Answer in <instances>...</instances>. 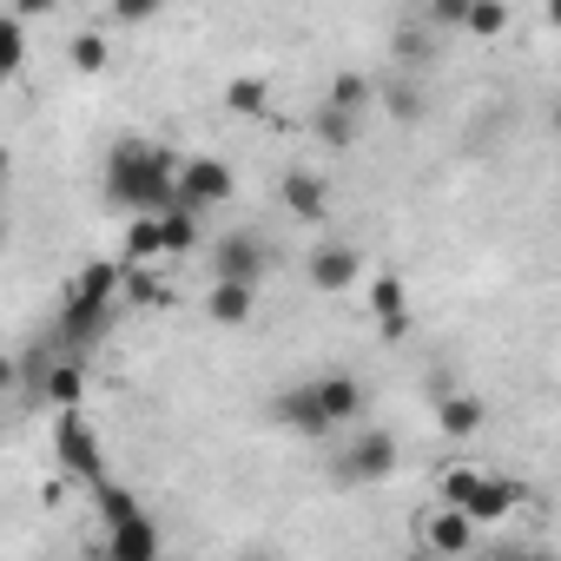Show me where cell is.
<instances>
[{
	"mask_svg": "<svg viewBox=\"0 0 561 561\" xmlns=\"http://www.w3.org/2000/svg\"><path fill=\"white\" fill-rule=\"evenodd\" d=\"M271 416L285 423L291 436H337V430H351L357 416H364V383L351 377V370H331V377H311V383H298V390H285L271 403Z\"/></svg>",
	"mask_w": 561,
	"mask_h": 561,
	"instance_id": "obj_1",
	"label": "cell"
},
{
	"mask_svg": "<svg viewBox=\"0 0 561 561\" xmlns=\"http://www.w3.org/2000/svg\"><path fill=\"white\" fill-rule=\"evenodd\" d=\"M172 172L179 165L165 152H152L139 139H119L113 159H106V198L119 211H165L172 205Z\"/></svg>",
	"mask_w": 561,
	"mask_h": 561,
	"instance_id": "obj_2",
	"label": "cell"
},
{
	"mask_svg": "<svg viewBox=\"0 0 561 561\" xmlns=\"http://www.w3.org/2000/svg\"><path fill=\"white\" fill-rule=\"evenodd\" d=\"M113 298H119V264H87L80 277H73V291H67V311H60V344L80 357L100 331H106V311H113ZM60 351V357H67Z\"/></svg>",
	"mask_w": 561,
	"mask_h": 561,
	"instance_id": "obj_3",
	"label": "cell"
},
{
	"mask_svg": "<svg viewBox=\"0 0 561 561\" xmlns=\"http://www.w3.org/2000/svg\"><path fill=\"white\" fill-rule=\"evenodd\" d=\"M443 502H449V508H462L469 522H502L508 508H522V502H528V489H522V482H508V476H482V469H469V462H462V469H449V476H443Z\"/></svg>",
	"mask_w": 561,
	"mask_h": 561,
	"instance_id": "obj_4",
	"label": "cell"
},
{
	"mask_svg": "<svg viewBox=\"0 0 561 561\" xmlns=\"http://www.w3.org/2000/svg\"><path fill=\"white\" fill-rule=\"evenodd\" d=\"M231 192H238V179H231V165H225V159H185V165L172 172V205L211 211V205H225Z\"/></svg>",
	"mask_w": 561,
	"mask_h": 561,
	"instance_id": "obj_5",
	"label": "cell"
},
{
	"mask_svg": "<svg viewBox=\"0 0 561 561\" xmlns=\"http://www.w3.org/2000/svg\"><path fill=\"white\" fill-rule=\"evenodd\" d=\"M54 456H60V469H67V476H80V482H93V476H100V430L87 423V410H80V403H67V410H60V423H54Z\"/></svg>",
	"mask_w": 561,
	"mask_h": 561,
	"instance_id": "obj_6",
	"label": "cell"
},
{
	"mask_svg": "<svg viewBox=\"0 0 561 561\" xmlns=\"http://www.w3.org/2000/svg\"><path fill=\"white\" fill-rule=\"evenodd\" d=\"M397 476V436L390 430H357L337 456V482H383Z\"/></svg>",
	"mask_w": 561,
	"mask_h": 561,
	"instance_id": "obj_7",
	"label": "cell"
},
{
	"mask_svg": "<svg viewBox=\"0 0 561 561\" xmlns=\"http://www.w3.org/2000/svg\"><path fill=\"white\" fill-rule=\"evenodd\" d=\"M211 271L231 277V285H251L257 291V277H264V238L257 231H225L211 244Z\"/></svg>",
	"mask_w": 561,
	"mask_h": 561,
	"instance_id": "obj_8",
	"label": "cell"
},
{
	"mask_svg": "<svg viewBox=\"0 0 561 561\" xmlns=\"http://www.w3.org/2000/svg\"><path fill=\"white\" fill-rule=\"evenodd\" d=\"M364 277V251L357 244H344V238H331V244H318L311 251V285L324 291V298H337V291H351Z\"/></svg>",
	"mask_w": 561,
	"mask_h": 561,
	"instance_id": "obj_9",
	"label": "cell"
},
{
	"mask_svg": "<svg viewBox=\"0 0 561 561\" xmlns=\"http://www.w3.org/2000/svg\"><path fill=\"white\" fill-rule=\"evenodd\" d=\"M106 554H113V561H152V554H159V528H152L139 508L113 515V522H106Z\"/></svg>",
	"mask_w": 561,
	"mask_h": 561,
	"instance_id": "obj_10",
	"label": "cell"
},
{
	"mask_svg": "<svg viewBox=\"0 0 561 561\" xmlns=\"http://www.w3.org/2000/svg\"><path fill=\"white\" fill-rule=\"evenodd\" d=\"M423 548H430V554H469V548H476V522L443 502V508L423 522Z\"/></svg>",
	"mask_w": 561,
	"mask_h": 561,
	"instance_id": "obj_11",
	"label": "cell"
},
{
	"mask_svg": "<svg viewBox=\"0 0 561 561\" xmlns=\"http://www.w3.org/2000/svg\"><path fill=\"white\" fill-rule=\"evenodd\" d=\"M198 244V211L192 205H165L159 211V257H185Z\"/></svg>",
	"mask_w": 561,
	"mask_h": 561,
	"instance_id": "obj_12",
	"label": "cell"
},
{
	"mask_svg": "<svg viewBox=\"0 0 561 561\" xmlns=\"http://www.w3.org/2000/svg\"><path fill=\"white\" fill-rule=\"evenodd\" d=\"M251 285H231V277H218L211 285V298H205V311H211V324H244L251 318Z\"/></svg>",
	"mask_w": 561,
	"mask_h": 561,
	"instance_id": "obj_13",
	"label": "cell"
},
{
	"mask_svg": "<svg viewBox=\"0 0 561 561\" xmlns=\"http://www.w3.org/2000/svg\"><path fill=\"white\" fill-rule=\"evenodd\" d=\"M34 397H41V403H54V410H67V403H80V357L67 351V364H60V370H47V377H34Z\"/></svg>",
	"mask_w": 561,
	"mask_h": 561,
	"instance_id": "obj_14",
	"label": "cell"
},
{
	"mask_svg": "<svg viewBox=\"0 0 561 561\" xmlns=\"http://www.w3.org/2000/svg\"><path fill=\"white\" fill-rule=\"evenodd\" d=\"M21 67H27V21L0 8V87H8Z\"/></svg>",
	"mask_w": 561,
	"mask_h": 561,
	"instance_id": "obj_15",
	"label": "cell"
},
{
	"mask_svg": "<svg viewBox=\"0 0 561 561\" xmlns=\"http://www.w3.org/2000/svg\"><path fill=\"white\" fill-rule=\"evenodd\" d=\"M324 192H331V185H324L318 172H285V205H291L298 218H318V211H324Z\"/></svg>",
	"mask_w": 561,
	"mask_h": 561,
	"instance_id": "obj_16",
	"label": "cell"
},
{
	"mask_svg": "<svg viewBox=\"0 0 561 561\" xmlns=\"http://www.w3.org/2000/svg\"><path fill=\"white\" fill-rule=\"evenodd\" d=\"M357 126H364V113L324 100V113H318V139H324V146H357Z\"/></svg>",
	"mask_w": 561,
	"mask_h": 561,
	"instance_id": "obj_17",
	"label": "cell"
},
{
	"mask_svg": "<svg viewBox=\"0 0 561 561\" xmlns=\"http://www.w3.org/2000/svg\"><path fill=\"white\" fill-rule=\"evenodd\" d=\"M126 257H133V264H152V257H159V211H133V225H126Z\"/></svg>",
	"mask_w": 561,
	"mask_h": 561,
	"instance_id": "obj_18",
	"label": "cell"
},
{
	"mask_svg": "<svg viewBox=\"0 0 561 561\" xmlns=\"http://www.w3.org/2000/svg\"><path fill=\"white\" fill-rule=\"evenodd\" d=\"M502 27H508V8H502V0H469L462 34H476V41H495Z\"/></svg>",
	"mask_w": 561,
	"mask_h": 561,
	"instance_id": "obj_19",
	"label": "cell"
},
{
	"mask_svg": "<svg viewBox=\"0 0 561 561\" xmlns=\"http://www.w3.org/2000/svg\"><path fill=\"white\" fill-rule=\"evenodd\" d=\"M370 305H377V318H383V337H397V331H403V285H397V277H377Z\"/></svg>",
	"mask_w": 561,
	"mask_h": 561,
	"instance_id": "obj_20",
	"label": "cell"
},
{
	"mask_svg": "<svg viewBox=\"0 0 561 561\" xmlns=\"http://www.w3.org/2000/svg\"><path fill=\"white\" fill-rule=\"evenodd\" d=\"M119 291H126L133 305H172V291L159 285V277H146L139 264H133V271H119Z\"/></svg>",
	"mask_w": 561,
	"mask_h": 561,
	"instance_id": "obj_21",
	"label": "cell"
},
{
	"mask_svg": "<svg viewBox=\"0 0 561 561\" xmlns=\"http://www.w3.org/2000/svg\"><path fill=\"white\" fill-rule=\"evenodd\" d=\"M476 423H482V403L476 397H449L443 403V430L449 436H476Z\"/></svg>",
	"mask_w": 561,
	"mask_h": 561,
	"instance_id": "obj_22",
	"label": "cell"
},
{
	"mask_svg": "<svg viewBox=\"0 0 561 561\" xmlns=\"http://www.w3.org/2000/svg\"><path fill=\"white\" fill-rule=\"evenodd\" d=\"M331 106L364 113V106H370V80H364V73H337V80H331Z\"/></svg>",
	"mask_w": 561,
	"mask_h": 561,
	"instance_id": "obj_23",
	"label": "cell"
},
{
	"mask_svg": "<svg viewBox=\"0 0 561 561\" xmlns=\"http://www.w3.org/2000/svg\"><path fill=\"white\" fill-rule=\"evenodd\" d=\"M159 8H165V0H113V21H119V27H146Z\"/></svg>",
	"mask_w": 561,
	"mask_h": 561,
	"instance_id": "obj_24",
	"label": "cell"
},
{
	"mask_svg": "<svg viewBox=\"0 0 561 561\" xmlns=\"http://www.w3.org/2000/svg\"><path fill=\"white\" fill-rule=\"evenodd\" d=\"M73 67H80V73H100V67H106V41H100V34H80V41H73Z\"/></svg>",
	"mask_w": 561,
	"mask_h": 561,
	"instance_id": "obj_25",
	"label": "cell"
},
{
	"mask_svg": "<svg viewBox=\"0 0 561 561\" xmlns=\"http://www.w3.org/2000/svg\"><path fill=\"white\" fill-rule=\"evenodd\" d=\"M383 100H390V113H397V119H423V93H416L410 80H397Z\"/></svg>",
	"mask_w": 561,
	"mask_h": 561,
	"instance_id": "obj_26",
	"label": "cell"
},
{
	"mask_svg": "<svg viewBox=\"0 0 561 561\" xmlns=\"http://www.w3.org/2000/svg\"><path fill=\"white\" fill-rule=\"evenodd\" d=\"M462 14H469V0H430V27L443 34H462Z\"/></svg>",
	"mask_w": 561,
	"mask_h": 561,
	"instance_id": "obj_27",
	"label": "cell"
},
{
	"mask_svg": "<svg viewBox=\"0 0 561 561\" xmlns=\"http://www.w3.org/2000/svg\"><path fill=\"white\" fill-rule=\"evenodd\" d=\"M225 100H231V113H257V106H264V87H257V80H238Z\"/></svg>",
	"mask_w": 561,
	"mask_h": 561,
	"instance_id": "obj_28",
	"label": "cell"
},
{
	"mask_svg": "<svg viewBox=\"0 0 561 561\" xmlns=\"http://www.w3.org/2000/svg\"><path fill=\"white\" fill-rule=\"evenodd\" d=\"M54 8H60V0H14L8 14H21V21H41V14H54Z\"/></svg>",
	"mask_w": 561,
	"mask_h": 561,
	"instance_id": "obj_29",
	"label": "cell"
},
{
	"mask_svg": "<svg viewBox=\"0 0 561 561\" xmlns=\"http://www.w3.org/2000/svg\"><path fill=\"white\" fill-rule=\"evenodd\" d=\"M8 377H14V364H8V357H0V383H8Z\"/></svg>",
	"mask_w": 561,
	"mask_h": 561,
	"instance_id": "obj_30",
	"label": "cell"
},
{
	"mask_svg": "<svg viewBox=\"0 0 561 561\" xmlns=\"http://www.w3.org/2000/svg\"><path fill=\"white\" fill-rule=\"evenodd\" d=\"M0 238H8V231H0Z\"/></svg>",
	"mask_w": 561,
	"mask_h": 561,
	"instance_id": "obj_31",
	"label": "cell"
}]
</instances>
